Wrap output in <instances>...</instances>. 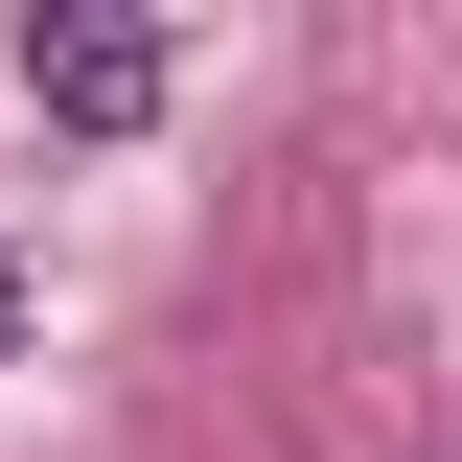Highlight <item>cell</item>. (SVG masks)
Listing matches in <instances>:
<instances>
[{"label": "cell", "instance_id": "6da1fadb", "mask_svg": "<svg viewBox=\"0 0 462 462\" xmlns=\"http://www.w3.org/2000/svg\"><path fill=\"white\" fill-rule=\"evenodd\" d=\"M23 93H47L69 139H139V116H162V47H139V23H47V47H23Z\"/></svg>", "mask_w": 462, "mask_h": 462}]
</instances>
